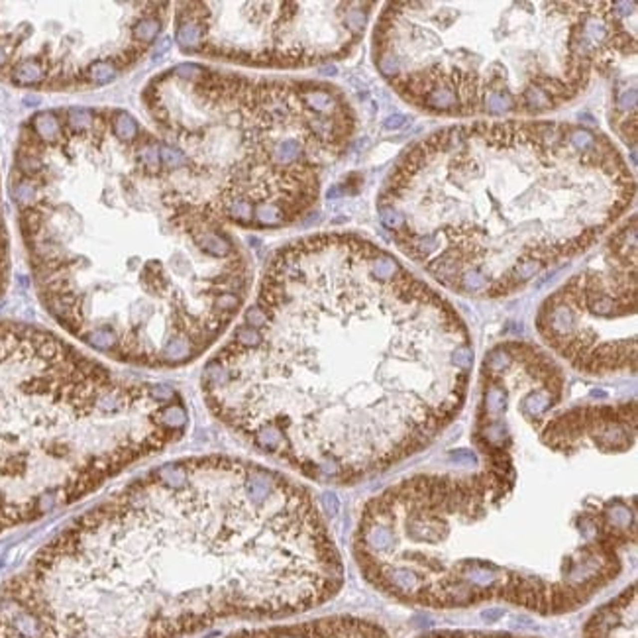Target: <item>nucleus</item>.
Here are the masks:
<instances>
[{"label": "nucleus", "instance_id": "8", "mask_svg": "<svg viewBox=\"0 0 638 638\" xmlns=\"http://www.w3.org/2000/svg\"><path fill=\"white\" fill-rule=\"evenodd\" d=\"M177 8L175 37L185 53L297 69L348 55L363 33L371 4L185 2Z\"/></svg>", "mask_w": 638, "mask_h": 638}, {"label": "nucleus", "instance_id": "6", "mask_svg": "<svg viewBox=\"0 0 638 638\" xmlns=\"http://www.w3.org/2000/svg\"><path fill=\"white\" fill-rule=\"evenodd\" d=\"M183 192L220 222L277 228L315 204L320 175L348 148L355 116L336 87L216 71L156 75L142 93Z\"/></svg>", "mask_w": 638, "mask_h": 638}, {"label": "nucleus", "instance_id": "10", "mask_svg": "<svg viewBox=\"0 0 638 638\" xmlns=\"http://www.w3.org/2000/svg\"><path fill=\"white\" fill-rule=\"evenodd\" d=\"M0 638H69L10 589L0 599Z\"/></svg>", "mask_w": 638, "mask_h": 638}, {"label": "nucleus", "instance_id": "5", "mask_svg": "<svg viewBox=\"0 0 638 638\" xmlns=\"http://www.w3.org/2000/svg\"><path fill=\"white\" fill-rule=\"evenodd\" d=\"M189 415L51 332L0 324V532L45 516L179 442Z\"/></svg>", "mask_w": 638, "mask_h": 638}, {"label": "nucleus", "instance_id": "13", "mask_svg": "<svg viewBox=\"0 0 638 638\" xmlns=\"http://www.w3.org/2000/svg\"><path fill=\"white\" fill-rule=\"evenodd\" d=\"M405 124V116H401V114H397V116H391L387 122H385V128H389V130H395V128H401Z\"/></svg>", "mask_w": 638, "mask_h": 638}, {"label": "nucleus", "instance_id": "7", "mask_svg": "<svg viewBox=\"0 0 638 638\" xmlns=\"http://www.w3.org/2000/svg\"><path fill=\"white\" fill-rule=\"evenodd\" d=\"M158 2H0V81L81 91L136 65L163 28Z\"/></svg>", "mask_w": 638, "mask_h": 638}, {"label": "nucleus", "instance_id": "1", "mask_svg": "<svg viewBox=\"0 0 638 638\" xmlns=\"http://www.w3.org/2000/svg\"><path fill=\"white\" fill-rule=\"evenodd\" d=\"M472 365L468 328L436 291L369 242L319 234L273 254L202 393L263 456L351 485L436 440Z\"/></svg>", "mask_w": 638, "mask_h": 638}, {"label": "nucleus", "instance_id": "11", "mask_svg": "<svg viewBox=\"0 0 638 638\" xmlns=\"http://www.w3.org/2000/svg\"><path fill=\"white\" fill-rule=\"evenodd\" d=\"M585 638H637V587L631 585L587 623Z\"/></svg>", "mask_w": 638, "mask_h": 638}, {"label": "nucleus", "instance_id": "3", "mask_svg": "<svg viewBox=\"0 0 638 638\" xmlns=\"http://www.w3.org/2000/svg\"><path fill=\"white\" fill-rule=\"evenodd\" d=\"M118 108L45 110L20 136L12 192L39 299L118 363L173 369L240 315L252 265Z\"/></svg>", "mask_w": 638, "mask_h": 638}, {"label": "nucleus", "instance_id": "12", "mask_svg": "<svg viewBox=\"0 0 638 638\" xmlns=\"http://www.w3.org/2000/svg\"><path fill=\"white\" fill-rule=\"evenodd\" d=\"M8 279V232L2 216V202H0V293L6 289Z\"/></svg>", "mask_w": 638, "mask_h": 638}, {"label": "nucleus", "instance_id": "2", "mask_svg": "<svg viewBox=\"0 0 638 638\" xmlns=\"http://www.w3.org/2000/svg\"><path fill=\"white\" fill-rule=\"evenodd\" d=\"M637 407H574L542 420L530 446L509 416L495 350L485 357L474 470L416 474L361 509L353 556L387 595L434 609L505 601L574 611L607 587L637 540L635 481H597L593 448L629 452Z\"/></svg>", "mask_w": 638, "mask_h": 638}, {"label": "nucleus", "instance_id": "4", "mask_svg": "<svg viewBox=\"0 0 638 638\" xmlns=\"http://www.w3.org/2000/svg\"><path fill=\"white\" fill-rule=\"evenodd\" d=\"M342 581L307 487L257 462L200 456L128 481L8 589L69 638H185L307 613Z\"/></svg>", "mask_w": 638, "mask_h": 638}, {"label": "nucleus", "instance_id": "9", "mask_svg": "<svg viewBox=\"0 0 638 638\" xmlns=\"http://www.w3.org/2000/svg\"><path fill=\"white\" fill-rule=\"evenodd\" d=\"M607 273H579L540 309L538 332L575 369L605 375L635 371V330L629 319L637 309V252L629 242Z\"/></svg>", "mask_w": 638, "mask_h": 638}]
</instances>
